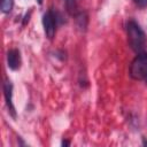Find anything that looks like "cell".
Returning a JSON list of instances; mask_svg holds the SVG:
<instances>
[{
    "label": "cell",
    "instance_id": "obj_5",
    "mask_svg": "<svg viewBox=\"0 0 147 147\" xmlns=\"http://www.w3.org/2000/svg\"><path fill=\"white\" fill-rule=\"evenodd\" d=\"M7 65L11 70H17L21 67V53L18 49L13 48L7 53Z\"/></svg>",
    "mask_w": 147,
    "mask_h": 147
},
{
    "label": "cell",
    "instance_id": "obj_4",
    "mask_svg": "<svg viewBox=\"0 0 147 147\" xmlns=\"http://www.w3.org/2000/svg\"><path fill=\"white\" fill-rule=\"evenodd\" d=\"M3 94H5V100H6L9 114L11 115L13 118H16V110L13 103V84L8 79L3 83Z\"/></svg>",
    "mask_w": 147,
    "mask_h": 147
},
{
    "label": "cell",
    "instance_id": "obj_2",
    "mask_svg": "<svg viewBox=\"0 0 147 147\" xmlns=\"http://www.w3.org/2000/svg\"><path fill=\"white\" fill-rule=\"evenodd\" d=\"M130 76L136 80H141L147 77V54L141 52L134 57L130 65Z\"/></svg>",
    "mask_w": 147,
    "mask_h": 147
},
{
    "label": "cell",
    "instance_id": "obj_6",
    "mask_svg": "<svg viewBox=\"0 0 147 147\" xmlns=\"http://www.w3.org/2000/svg\"><path fill=\"white\" fill-rule=\"evenodd\" d=\"M75 20H76V23H77V26L80 29V30H85L86 26H87V22H88V17H87V14L85 11H79L75 15Z\"/></svg>",
    "mask_w": 147,
    "mask_h": 147
},
{
    "label": "cell",
    "instance_id": "obj_12",
    "mask_svg": "<svg viewBox=\"0 0 147 147\" xmlns=\"http://www.w3.org/2000/svg\"><path fill=\"white\" fill-rule=\"evenodd\" d=\"M37 1H38V3H39V5H41V3H42V0H37Z\"/></svg>",
    "mask_w": 147,
    "mask_h": 147
},
{
    "label": "cell",
    "instance_id": "obj_7",
    "mask_svg": "<svg viewBox=\"0 0 147 147\" xmlns=\"http://www.w3.org/2000/svg\"><path fill=\"white\" fill-rule=\"evenodd\" d=\"M13 0H1L0 1V9L3 14H8L13 9Z\"/></svg>",
    "mask_w": 147,
    "mask_h": 147
},
{
    "label": "cell",
    "instance_id": "obj_11",
    "mask_svg": "<svg viewBox=\"0 0 147 147\" xmlns=\"http://www.w3.org/2000/svg\"><path fill=\"white\" fill-rule=\"evenodd\" d=\"M68 145H69V141H67V140L62 141V146H68Z\"/></svg>",
    "mask_w": 147,
    "mask_h": 147
},
{
    "label": "cell",
    "instance_id": "obj_8",
    "mask_svg": "<svg viewBox=\"0 0 147 147\" xmlns=\"http://www.w3.org/2000/svg\"><path fill=\"white\" fill-rule=\"evenodd\" d=\"M65 7H67V10L71 15L77 14V3L75 0H65Z\"/></svg>",
    "mask_w": 147,
    "mask_h": 147
},
{
    "label": "cell",
    "instance_id": "obj_9",
    "mask_svg": "<svg viewBox=\"0 0 147 147\" xmlns=\"http://www.w3.org/2000/svg\"><path fill=\"white\" fill-rule=\"evenodd\" d=\"M133 2H134L139 8H145V7H147V0H133Z\"/></svg>",
    "mask_w": 147,
    "mask_h": 147
},
{
    "label": "cell",
    "instance_id": "obj_13",
    "mask_svg": "<svg viewBox=\"0 0 147 147\" xmlns=\"http://www.w3.org/2000/svg\"><path fill=\"white\" fill-rule=\"evenodd\" d=\"M145 82H146V84H147V77H146V78H145Z\"/></svg>",
    "mask_w": 147,
    "mask_h": 147
},
{
    "label": "cell",
    "instance_id": "obj_10",
    "mask_svg": "<svg viewBox=\"0 0 147 147\" xmlns=\"http://www.w3.org/2000/svg\"><path fill=\"white\" fill-rule=\"evenodd\" d=\"M29 17H30V13H29L28 15H25V17H24V21H23V24H26V21L29 22Z\"/></svg>",
    "mask_w": 147,
    "mask_h": 147
},
{
    "label": "cell",
    "instance_id": "obj_3",
    "mask_svg": "<svg viewBox=\"0 0 147 147\" xmlns=\"http://www.w3.org/2000/svg\"><path fill=\"white\" fill-rule=\"evenodd\" d=\"M42 25L45 34L48 39H53L56 31V16L53 10H47L42 16Z\"/></svg>",
    "mask_w": 147,
    "mask_h": 147
},
{
    "label": "cell",
    "instance_id": "obj_1",
    "mask_svg": "<svg viewBox=\"0 0 147 147\" xmlns=\"http://www.w3.org/2000/svg\"><path fill=\"white\" fill-rule=\"evenodd\" d=\"M126 33L129 46L132 48V51H134L137 54L141 53L146 45V36L140 25L136 21L130 20L126 23Z\"/></svg>",
    "mask_w": 147,
    "mask_h": 147
}]
</instances>
